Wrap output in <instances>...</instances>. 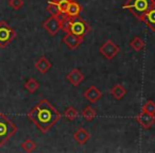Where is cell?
Listing matches in <instances>:
<instances>
[{"instance_id":"obj_23","label":"cell","mask_w":155,"mask_h":153,"mask_svg":"<svg viewBox=\"0 0 155 153\" xmlns=\"http://www.w3.org/2000/svg\"><path fill=\"white\" fill-rule=\"evenodd\" d=\"M141 111L155 115V102L153 101V100H148V101H146V103L142 105Z\"/></svg>"},{"instance_id":"obj_26","label":"cell","mask_w":155,"mask_h":153,"mask_svg":"<svg viewBox=\"0 0 155 153\" xmlns=\"http://www.w3.org/2000/svg\"><path fill=\"white\" fill-rule=\"evenodd\" d=\"M47 11H48V13H50V15L51 16H58V14H60L58 8H56L54 5L49 3V2H48V5H47Z\"/></svg>"},{"instance_id":"obj_2","label":"cell","mask_w":155,"mask_h":153,"mask_svg":"<svg viewBox=\"0 0 155 153\" xmlns=\"http://www.w3.org/2000/svg\"><path fill=\"white\" fill-rule=\"evenodd\" d=\"M18 131V128L7 115L0 113V147H3Z\"/></svg>"},{"instance_id":"obj_19","label":"cell","mask_w":155,"mask_h":153,"mask_svg":"<svg viewBox=\"0 0 155 153\" xmlns=\"http://www.w3.org/2000/svg\"><path fill=\"white\" fill-rule=\"evenodd\" d=\"M130 46H131L132 49H134L135 51H141V50L144 49V42L140 38L139 36H135L131 42H130Z\"/></svg>"},{"instance_id":"obj_24","label":"cell","mask_w":155,"mask_h":153,"mask_svg":"<svg viewBox=\"0 0 155 153\" xmlns=\"http://www.w3.org/2000/svg\"><path fill=\"white\" fill-rule=\"evenodd\" d=\"M73 17H65L64 19L61 22V30L64 31L65 33H68L69 30H70V26H71V22H72Z\"/></svg>"},{"instance_id":"obj_21","label":"cell","mask_w":155,"mask_h":153,"mask_svg":"<svg viewBox=\"0 0 155 153\" xmlns=\"http://www.w3.org/2000/svg\"><path fill=\"white\" fill-rule=\"evenodd\" d=\"M78 115H79V113H78V111L75 110L73 106H68V108L65 110L64 112V116L66 117L67 119H68L69 121H73L75 120V118L78 117Z\"/></svg>"},{"instance_id":"obj_4","label":"cell","mask_w":155,"mask_h":153,"mask_svg":"<svg viewBox=\"0 0 155 153\" xmlns=\"http://www.w3.org/2000/svg\"><path fill=\"white\" fill-rule=\"evenodd\" d=\"M16 31L7 22H0V48L8 47L13 42V39L16 38Z\"/></svg>"},{"instance_id":"obj_5","label":"cell","mask_w":155,"mask_h":153,"mask_svg":"<svg viewBox=\"0 0 155 153\" xmlns=\"http://www.w3.org/2000/svg\"><path fill=\"white\" fill-rule=\"evenodd\" d=\"M89 30H91V28H89V25L87 24L86 20L81 18L80 16L72 18L69 33H72V34L78 35V36L84 37V35L86 33H88Z\"/></svg>"},{"instance_id":"obj_12","label":"cell","mask_w":155,"mask_h":153,"mask_svg":"<svg viewBox=\"0 0 155 153\" xmlns=\"http://www.w3.org/2000/svg\"><path fill=\"white\" fill-rule=\"evenodd\" d=\"M84 97L86 100H88L89 102H91V103H95V102H97L98 100L101 99L102 97V91H100L98 87L96 86H91L89 88H87L86 91H84Z\"/></svg>"},{"instance_id":"obj_9","label":"cell","mask_w":155,"mask_h":153,"mask_svg":"<svg viewBox=\"0 0 155 153\" xmlns=\"http://www.w3.org/2000/svg\"><path fill=\"white\" fill-rule=\"evenodd\" d=\"M84 42V37L78 36L72 33H66L64 37H63V43L69 48V49H77L81 44Z\"/></svg>"},{"instance_id":"obj_7","label":"cell","mask_w":155,"mask_h":153,"mask_svg":"<svg viewBox=\"0 0 155 153\" xmlns=\"http://www.w3.org/2000/svg\"><path fill=\"white\" fill-rule=\"evenodd\" d=\"M43 28L49 33L51 36L58 34V32L61 30V22L56 16H50L49 18L43 22Z\"/></svg>"},{"instance_id":"obj_16","label":"cell","mask_w":155,"mask_h":153,"mask_svg":"<svg viewBox=\"0 0 155 153\" xmlns=\"http://www.w3.org/2000/svg\"><path fill=\"white\" fill-rule=\"evenodd\" d=\"M110 95L117 100H120L122 98H124V96L127 95V89L122 84H116L112 87L110 89Z\"/></svg>"},{"instance_id":"obj_10","label":"cell","mask_w":155,"mask_h":153,"mask_svg":"<svg viewBox=\"0 0 155 153\" xmlns=\"http://www.w3.org/2000/svg\"><path fill=\"white\" fill-rule=\"evenodd\" d=\"M67 80L73 86H79L85 80V75H83V72L80 69L74 68L67 75Z\"/></svg>"},{"instance_id":"obj_8","label":"cell","mask_w":155,"mask_h":153,"mask_svg":"<svg viewBox=\"0 0 155 153\" xmlns=\"http://www.w3.org/2000/svg\"><path fill=\"white\" fill-rule=\"evenodd\" d=\"M136 120L143 129L149 130L155 125V115L141 111L139 113V115L136 117Z\"/></svg>"},{"instance_id":"obj_3","label":"cell","mask_w":155,"mask_h":153,"mask_svg":"<svg viewBox=\"0 0 155 153\" xmlns=\"http://www.w3.org/2000/svg\"><path fill=\"white\" fill-rule=\"evenodd\" d=\"M154 5L155 0H127L122 5V9L130 11L140 20L146 12Z\"/></svg>"},{"instance_id":"obj_15","label":"cell","mask_w":155,"mask_h":153,"mask_svg":"<svg viewBox=\"0 0 155 153\" xmlns=\"http://www.w3.org/2000/svg\"><path fill=\"white\" fill-rule=\"evenodd\" d=\"M81 11H82V7H81L80 3L75 0H72L69 5L68 9H67L66 15L69 16V17H78V16H80Z\"/></svg>"},{"instance_id":"obj_1","label":"cell","mask_w":155,"mask_h":153,"mask_svg":"<svg viewBox=\"0 0 155 153\" xmlns=\"http://www.w3.org/2000/svg\"><path fill=\"white\" fill-rule=\"evenodd\" d=\"M28 117L41 133H46L61 119V114L48 100L43 99L29 112Z\"/></svg>"},{"instance_id":"obj_17","label":"cell","mask_w":155,"mask_h":153,"mask_svg":"<svg viewBox=\"0 0 155 153\" xmlns=\"http://www.w3.org/2000/svg\"><path fill=\"white\" fill-rule=\"evenodd\" d=\"M72 0H49L48 2L49 3H52L54 5L56 8H58V12L62 14H66L67 12V9H68L69 5Z\"/></svg>"},{"instance_id":"obj_6","label":"cell","mask_w":155,"mask_h":153,"mask_svg":"<svg viewBox=\"0 0 155 153\" xmlns=\"http://www.w3.org/2000/svg\"><path fill=\"white\" fill-rule=\"evenodd\" d=\"M120 51V48L117 45L116 43L112 41V39H108L104 44H102L99 48V52L102 54V56L106 58V60L110 61L117 55Z\"/></svg>"},{"instance_id":"obj_22","label":"cell","mask_w":155,"mask_h":153,"mask_svg":"<svg viewBox=\"0 0 155 153\" xmlns=\"http://www.w3.org/2000/svg\"><path fill=\"white\" fill-rule=\"evenodd\" d=\"M36 147H37L36 142H35L33 139H30V138H29V139H26L21 144V148L24 149L26 152H33V151L36 149Z\"/></svg>"},{"instance_id":"obj_25","label":"cell","mask_w":155,"mask_h":153,"mask_svg":"<svg viewBox=\"0 0 155 153\" xmlns=\"http://www.w3.org/2000/svg\"><path fill=\"white\" fill-rule=\"evenodd\" d=\"M25 5V1L24 0H9V5L12 8L13 10H20Z\"/></svg>"},{"instance_id":"obj_11","label":"cell","mask_w":155,"mask_h":153,"mask_svg":"<svg viewBox=\"0 0 155 153\" xmlns=\"http://www.w3.org/2000/svg\"><path fill=\"white\" fill-rule=\"evenodd\" d=\"M140 20L143 22L144 24L148 26V28L150 29V30L155 32V5H152V7L146 12V14L142 16V18Z\"/></svg>"},{"instance_id":"obj_20","label":"cell","mask_w":155,"mask_h":153,"mask_svg":"<svg viewBox=\"0 0 155 153\" xmlns=\"http://www.w3.org/2000/svg\"><path fill=\"white\" fill-rule=\"evenodd\" d=\"M25 88H26L29 93L33 94L39 88V83L37 82L34 78H30L26 83H25Z\"/></svg>"},{"instance_id":"obj_13","label":"cell","mask_w":155,"mask_h":153,"mask_svg":"<svg viewBox=\"0 0 155 153\" xmlns=\"http://www.w3.org/2000/svg\"><path fill=\"white\" fill-rule=\"evenodd\" d=\"M73 138L79 145H85L91 139V133L84 128H79L77 131L73 133Z\"/></svg>"},{"instance_id":"obj_14","label":"cell","mask_w":155,"mask_h":153,"mask_svg":"<svg viewBox=\"0 0 155 153\" xmlns=\"http://www.w3.org/2000/svg\"><path fill=\"white\" fill-rule=\"evenodd\" d=\"M51 67H52L51 62H50L47 58H45V56L39 58L38 60L36 61V63H35V68H36L41 73L48 72V71L51 69Z\"/></svg>"},{"instance_id":"obj_18","label":"cell","mask_w":155,"mask_h":153,"mask_svg":"<svg viewBox=\"0 0 155 153\" xmlns=\"http://www.w3.org/2000/svg\"><path fill=\"white\" fill-rule=\"evenodd\" d=\"M82 116L84 117L85 120L87 121H93L97 116V111L93 108V106H86L84 110L82 111Z\"/></svg>"}]
</instances>
